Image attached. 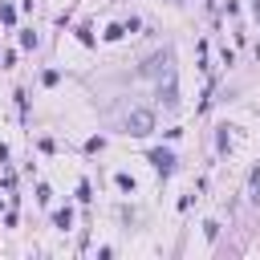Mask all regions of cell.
<instances>
[{"instance_id": "7", "label": "cell", "mask_w": 260, "mask_h": 260, "mask_svg": "<svg viewBox=\"0 0 260 260\" xmlns=\"http://www.w3.org/2000/svg\"><path fill=\"white\" fill-rule=\"evenodd\" d=\"M252 199H256V203H260V167H256V171H252Z\"/></svg>"}, {"instance_id": "2", "label": "cell", "mask_w": 260, "mask_h": 260, "mask_svg": "<svg viewBox=\"0 0 260 260\" xmlns=\"http://www.w3.org/2000/svg\"><path fill=\"white\" fill-rule=\"evenodd\" d=\"M158 98H162V106H167V110H175V106H179V85H175V73H167V85H158Z\"/></svg>"}, {"instance_id": "1", "label": "cell", "mask_w": 260, "mask_h": 260, "mask_svg": "<svg viewBox=\"0 0 260 260\" xmlns=\"http://www.w3.org/2000/svg\"><path fill=\"white\" fill-rule=\"evenodd\" d=\"M126 130H130L134 138H146V134L154 130V114H150V110H130V114H126Z\"/></svg>"}, {"instance_id": "5", "label": "cell", "mask_w": 260, "mask_h": 260, "mask_svg": "<svg viewBox=\"0 0 260 260\" xmlns=\"http://www.w3.org/2000/svg\"><path fill=\"white\" fill-rule=\"evenodd\" d=\"M0 20L12 24V20H16V8H12V4H0Z\"/></svg>"}, {"instance_id": "9", "label": "cell", "mask_w": 260, "mask_h": 260, "mask_svg": "<svg viewBox=\"0 0 260 260\" xmlns=\"http://www.w3.org/2000/svg\"><path fill=\"white\" fill-rule=\"evenodd\" d=\"M0 162H8V146H0Z\"/></svg>"}, {"instance_id": "6", "label": "cell", "mask_w": 260, "mask_h": 260, "mask_svg": "<svg viewBox=\"0 0 260 260\" xmlns=\"http://www.w3.org/2000/svg\"><path fill=\"white\" fill-rule=\"evenodd\" d=\"M53 223H57V228H69V223H73V215H69V211H57V215H53Z\"/></svg>"}, {"instance_id": "3", "label": "cell", "mask_w": 260, "mask_h": 260, "mask_svg": "<svg viewBox=\"0 0 260 260\" xmlns=\"http://www.w3.org/2000/svg\"><path fill=\"white\" fill-rule=\"evenodd\" d=\"M150 162H154L158 175H171V171H175V154H171V150H150Z\"/></svg>"}, {"instance_id": "8", "label": "cell", "mask_w": 260, "mask_h": 260, "mask_svg": "<svg viewBox=\"0 0 260 260\" xmlns=\"http://www.w3.org/2000/svg\"><path fill=\"white\" fill-rule=\"evenodd\" d=\"M20 45L24 49H37V32H20Z\"/></svg>"}, {"instance_id": "4", "label": "cell", "mask_w": 260, "mask_h": 260, "mask_svg": "<svg viewBox=\"0 0 260 260\" xmlns=\"http://www.w3.org/2000/svg\"><path fill=\"white\" fill-rule=\"evenodd\" d=\"M167 65H171V49H162V53H154V57H150V61L142 65V73H146V77H154V73H158V69H167Z\"/></svg>"}]
</instances>
